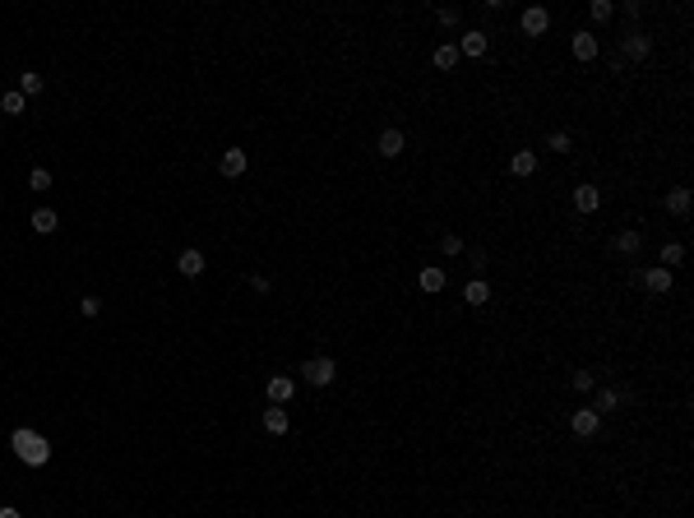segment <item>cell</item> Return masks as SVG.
<instances>
[{
    "instance_id": "1",
    "label": "cell",
    "mask_w": 694,
    "mask_h": 518,
    "mask_svg": "<svg viewBox=\"0 0 694 518\" xmlns=\"http://www.w3.org/2000/svg\"><path fill=\"white\" fill-rule=\"evenodd\" d=\"M10 449H14V458L19 463H28V467H42L46 458H51V444H46V435H37V430H14L10 435Z\"/></svg>"
},
{
    "instance_id": "2",
    "label": "cell",
    "mask_w": 694,
    "mask_h": 518,
    "mask_svg": "<svg viewBox=\"0 0 694 518\" xmlns=\"http://www.w3.org/2000/svg\"><path fill=\"white\" fill-rule=\"evenodd\" d=\"M333 375H338V365H333V356H310V361L301 365V380H306V384H315V389L333 384Z\"/></svg>"
},
{
    "instance_id": "3",
    "label": "cell",
    "mask_w": 694,
    "mask_h": 518,
    "mask_svg": "<svg viewBox=\"0 0 694 518\" xmlns=\"http://www.w3.org/2000/svg\"><path fill=\"white\" fill-rule=\"evenodd\" d=\"M570 430H574V435H579V440H593L597 430H602V417H597L593 408H579V412H574V417H570Z\"/></svg>"
},
{
    "instance_id": "4",
    "label": "cell",
    "mask_w": 694,
    "mask_h": 518,
    "mask_svg": "<svg viewBox=\"0 0 694 518\" xmlns=\"http://www.w3.org/2000/svg\"><path fill=\"white\" fill-rule=\"evenodd\" d=\"M546 23H551V14L541 10V5H528V10L518 14V28H523L528 37H541V33H546Z\"/></svg>"
},
{
    "instance_id": "5",
    "label": "cell",
    "mask_w": 694,
    "mask_h": 518,
    "mask_svg": "<svg viewBox=\"0 0 694 518\" xmlns=\"http://www.w3.org/2000/svg\"><path fill=\"white\" fill-rule=\"evenodd\" d=\"M648 51H653L648 33H625V42H620V60H643Z\"/></svg>"
},
{
    "instance_id": "6",
    "label": "cell",
    "mask_w": 694,
    "mask_h": 518,
    "mask_svg": "<svg viewBox=\"0 0 694 518\" xmlns=\"http://www.w3.org/2000/svg\"><path fill=\"white\" fill-rule=\"evenodd\" d=\"M245 162H250V157H245V148H222V176L227 181H236V176H245Z\"/></svg>"
},
{
    "instance_id": "7",
    "label": "cell",
    "mask_w": 694,
    "mask_h": 518,
    "mask_svg": "<svg viewBox=\"0 0 694 518\" xmlns=\"http://www.w3.org/2000/svg\"><path fill=\"white\" fill-rule=\"evenodd\" d=\"M639 283L648 287L653 297H667L671 292V268H648V273H639Z\"/></svg>"
},
{
    "instance_id": "8",
    "label": "cell",
    "mask_w": 694,
    "mask_h": 518,
    "mask_svg": "<svg viewBox=\"0 0 694 518\" xmlns=\"http://www.w3.org/2000/svg\"><path fill=\"white\" fill-rule=\"evenodd\" d=\"M574 209L579 213H597L602 209V190L597 186H574Z\"/></svg>"
},
{
    "instance_id": "9",
    "label": "cell",
    "mask_w": 694,
    "mask_h": 518,
    "mask_svg": "<svg viewBox=\"0 0 694 518\" xmlns=\"http://www.w3.org/2000/svg\"><path fill=\"white\" fill-rule=\"evenodd\" d=\"M176 268H181L186 278H199V273H204V250H195V245H186V250L176 254Z\"/></svg>"
},
{
    "instance_id": "10",
    "label": "cell",
    "mask_w": 694,
    "mask_h": 518,
    "mask_svg": "<svg viewBox=\"0 0 694 518\" xmlns=\"http://www.w3.org/2000/svg\"><path fill=\"white\" fill-rule=\"evenodd\" d=\"M570 51H574V60H597V37L588 33V28H584V33H574L570 37Z\"/></svg>"
},
{
    "instance_id": "11",
    "label": "cell",
    "mask_w": 694,
    "mask_h": 518,
    "mask_svg": "<svg viewBox=\"0 0 694 518\" xmlns=\"http://www.w3.org/2000/svg\"><path fill=\"white\" fill-rule=\"evenodd\" d=\"M375 148H380V157H398L403 148H408V134H403V130H385Z\"/></svg>"
},
{
    "instance_id": "12",
    "label": "cell",
    "mask_w": 694,
    "mask_h": 518,
    "mask_svg": "<svg viewBox=\"0 0 694 518\" xmlns=\"http://www.w3.org/2000/svg\"><path fill=\"white\" fill-rule=\"evenodd\" d=\"M509 171H514L518 181H523V176H532V171H537V153H532V148H518V153L509 157Z\"/></svg>"
},
{
    "instance_id": "13",
    "label": "cell",
    "mask_w": 694,
    "mask_h": 518,
    "mask_svg": "<svg viewBox=\"0 0 694 518\" xmlns=\"http://www.w3.org/2000/svg\"><path fill=\"white\" fill-rule=\"evenodd\" d=\"M667 213H671V218H690V190L685 186L667 190Z\"/></svg>"
},
{
    "instance_id": "14",
    "label": "cell",
    "mask_w": 694,
    "mask_h": 518,
    "mask_svg": "<svg viewBox=\"0 0 694 518\" xmlns=\"http://www.w3.org/2000/svg\"><path fill=\"white\" fill-rule=\"evenodd\" d=\"M287 426H292V417H287V408H264V430L269 435H287Z\"/></svg>"
},
{
    "instance_id": "15",
    "label": "cell",
    "mask_w": 694,
    "mask_h": 518,
    "mask_svg": "<svg viewBox=\"0 0 694 518\" xmlns=\"http://www.w3.org/2000/svg\"><path fill=\"white\" fill-rule=\"evenodd\" d=\"M486 33L482 28H473V33H463V42H458V56H486Z\"/></svg>"
},
{
    "instance_id": "16",
    "label": "cell",
    "mask_w": 694,
    "mask_h": 518,
    "mask_svg": "<svg viewBox=\"0 0 694 518\" xmlns=\"http://www.w3.org/2000/svg\"><path fill=\"white\" fill-rule=\"evenodd\" d=\"M292 394H297V384H292L287 375H274V380H269V403H278V408H283Z\"/></svg>"
},
{
    "instance_id": "17",
    "label": "cell",
    "mask_w": 694,
    "mask_h": 518,
    "mask_svg": "<svg viewBox=\"0 0 694 518\" xmlns=\"http://www.w3.org/2000/svg\"><path fill=\"white\" fill-rule=\"evenodd\" d=\"M28 222H33V232H37V236H51L56 227H60V218H56V209H37V213H33Z\"/></svg>"
},
{
    "instance_id": "18",
    "label": "cell",
    "mask_w": 694,
    "mask_h": 518,
    "mask_svg": "<svg viewBox=\"0 0 694 518\" xmlns=\"http://www.w3.org/2000/svg\"><path fill=\"white\" fill-rule=\"evenodd\" d=\"M463 301H468V306H486V301H491V287H486V278H473V283L463 287Z\"/></svg>"
},
{
    "instance_id": "19",
    "label": "cell",
    "mask_w": 694,
    "mask_h": 518,
    "mask_svg": "<svg viewBox=\"0 0 694 518\" xmlns=\"http://www.w3.org/2000/svg\"><path fill=\"white\" fill-rule=\"evenodd\" d=\"M620 403H625V394H620V389H597V417H602V412H616Z\"/></svg>"
},
{
    "instance_id": "20",
    "label": "cell",
    "mask_w": 694,
    "mask_h": 518,
    "mask_svg": "<svg viewBox=\"0 0 694 518\" xmlns=\"http://www.w3.org/2000/svg\"><path fill=\"white\" fill-rule=\"evenodd\" d=\"M616 250H620V254H629V259H634V254H639V250H643V236H639V232H634V227H629V232H620V236H616Z\"/></svg>"
},
{
    "instance_id": "21",
    "label": "cell",
    "mask_w": 694,
    "mask_h": 518,
    "mask_svg": "<svg viewBox=\"0 0 694 518\" xmlns=\"http://www.w3.org/2000/svg\"><path fill=\"white\" fill-rule=\"evenodd\" d=\"M430 60H435V70H454V65H458V46H449V42L435 46V56H430Z\"/></svg>"
},
{
    "instance_id": "22",
    "label": "cell",
    "mask_w": 694,
    "mask_h": 518,
    "mask_svg": "<svg viewBox=\"0 0 694 518\" xmlns=\"http://www.w3.org/2000/svg\"><path fill=\"white\" fill-rule=\"evenodd\" d=\"M42 84H46V79L37 75V70H23V75H19V93H23V98H33V93H42Z\"/></svg>"
},
{
    "instance_id": "23",
    "label": "cell",
    "mask_w": 694,
    "mask_h": 518,
    "mask_svg": "<svg viewBox=\"0 0 694 518\" xmlns=\"http://www.w3.org/2000/svg\"><path fill=\"white\" fill-rule=\"evenodd\" d=\"M421 292H444V268H421Z\"/></svg>"
},
{
    "instance_id": "24",
    "label": "cell",
    "mask_w": 694,
    "mask_h": 518,
    "mask_svg": "<svg viewBox=\"0 0 694 518\" xmlns=\"http://www.w3.org/2000/svg\"><path fill=\"white\" fill-rule=\"evenodd\" d=\"M23 107H28V98H23L19 89H14V93H5V98H0V111H5V116H23Z\"/></svg>"
},
{
    "instance_id": "25",
    "label": "cell",
    "mask_w": 694,
    "mask_h": 518,
    "mask_svg": "<svg viewBox=\"0 0 694 518\" xmlns=\"http://www.w3.org/2000/svg\"><path fill=\"white\" fill-rule=\"evenodd\" d=\"M588 14H593V23H611V19H616V5H611V0H593Z\"/></svg>"
},
{
    "instance_id": "26",
    "label": "cell",
    "mask_w": 694,
    "mask_h": 518,
    "mask_svg": "<svg viewBox=\"0 0 694 518\" xmlns=\"http://www.w3.org/2000/svg\"><path fill=\"white\" fill-rule=\"evenodd\" d=\"M662 259H667V264H662V268H676V264H681V259H685V245H681V241L662 245Z\"/></svg>"
},
{
    "instance_id": "27",
    "label": "cell",
    "mask_w": 694,
    "mask_h": 518,
    "mask_svg": "<svg viewBox=\"0 0 694 518\" xmlns=\"http://www.w3.org/2000/svg\"><path fill=\"white\" fill-rule=\"evenodd\" d=\"M28 186L33 190H51V171H46V167H33V171H28Z\"/></svg>"
},
{
    "instance_id": "28",
    "label": "cell",
    "mask_w": 694,
    "mask_h": 518,
    "mask_svg": "<svg viewBox=\"0 0 694 518\" xmlns=\"http://www.w3.org/2000/svg\"><path fill=\"white\" fill-rule=\"evenodd\" d=\"M440 250H444V254H463V236L444 232V236H440Z\"/></svg>"
},
{
    "instance_id": "29",
    "label": "cell",
    "mask_w": 694,
    "mask_h": 518,
    "mask_svg": "<svg viewBox=\"0 0 694 518\" xmlns=\"http://www.w3.org/2000/svg\"><path fill=\"white\" fill-rule=\"evenodd\" d=\"M546 143H551L555 153H570V143H574V139H570V130H555V134H551Z\"/></svg>"
},
{
    "instance_id": "30",
    "label": "cell",
    "mask_w": 694,
    "mask_h": 518,
    "mask_svg": "<svg viewBox=\"0 0 694 518\" xmlns=\"http://www.w3.org/2000/svg\"><path fill=\"white\" fill-rule=\"evenodd\" d=\"M574 389H579V394H588V389H593V370H574V380H570Z\"/></svg>"
},
{
    "instance_id": "31",
    "label": "cell",
    "mask_w": 694,
    "mask_h": 518,
    "mask_svg": "<svg viewBox=\"0 0 694 518\" xmlns=\"http://www.w3.org/2000/svg\"><path fill=\"white\" fill-rule=\"evenodd\" d=\"M440 23H444V28H458V23H463V14L449 5V10H440Z\"/></svg>"
},
{
    "instance_id": "32",
    "label": "cell",
    "mask_w": 694,
    "mask_h": 518,
    "mask_svg": "<svg viewBox=\"0 0 694 518\" xmlns=\"http://www.w3.org/2000/svg\"><path fill=\"white\" fill-rule=\"evenodd\" d=\"M79 310H84V315H98L102 301H98V297H84V301H79Z\"/></svg>"
},
{
    "instance_id": "33",
    "label": "cell",
    "mask_w": 694,
    "mask_h": 518,
    "mask_svg": "<svg viewBox=\"0 0 694 518\" xmlns=\"http://www.w3.org/2000/svg\"><path fill=\"white\" fill-rule=\"evenodd\" d=\"M250 287H255V292H259V297H264V292H269V287H274V283H269L264 273H255V278H250Z\"/></svg>"
},
{
    "instance_id": "34",
    "label": "cell",
    "mask_w": 694,
    "mask_h": 518,
    "mask_svg": "<svg viewBox=\"0 0 694 518\" xmlns=\"http://www.w3.org/2000/svg\"><path fill=\"white\" fill-rule=\"evenodd\" d=\"M0 518H23V514H19L14 505H5V509H0Z\"/></svg>"
}]
</instances>
